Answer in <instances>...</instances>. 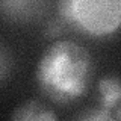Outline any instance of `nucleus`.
Returning <instances> with one entry per match:
<instances>
[{
	"label": "nucleus",
	"mask_w": 121,
	"mask_h": 121,
	"mask_svg": "<svg viewBox=\"0 0 121 121\" xmlns=\"http://www.w3.org/2000/svg\"><path fill=\"white\" fill-rule=\"evenodd\" d=\"M74 121H117V120L109 111L98 108V109H88L86 112L80 113Z\"/></svg>",
	"instance_id": "nucleus-5"
},
{
	"label": "nucleus",
	"mask_w": 121,
	"mask_h": 121,
	"mask_svg": "<svg viewBox=\"0 0 121 121\" xmlns=\"http://www.w3.org/2000/svg\"><path fill=\"white\" fill-rule=\"evenodd\" d=\"M92 79V58L83 45L71 39L52 44L36 67V82L52 101L67 104L88 91Z\"/></svg>",
	"instance_id": "nucleus-1"
},
{
	"label": "nucleus",
	"mask_w": 121,
	"mask_h": 121,
	"mask_svg": "<svg viewBox=\"0 0 121 121\" xmlns=\"http://www.w3.org/2000/svg\"><path fill=\"white\" fill-rule=\"evenodd\" d=\"M62 20L89 36H108L121 29V0H67L58 3Z\"/></svg>",
	"instance_id": "nucleus-2"
},
{
	"label": "nucleus",
	"mask_w": 121,
	"mask_h": 121,
	"mask_svg": "<svg viewBox=\"0 0 121 121\" xmlns=\"http://www.w3.org/2000/svg\"><path fill=\"white\" fill-rule=\"evenodd\" d=\"M98 92L101 100V109L111 112L112 108L121 101V80L115 76H106L98 80Z\"/></svg>",
	"instance_id": "nucleus-4"
},
{
	"label": "nucleus",
	"mask_w": 121,
	"mask_h": 121,
	"mask_svg": "<svg viewBox=\"0 0 121 121\" xmlns=\"http://www.w3.org/2000/svg\"><path fill=\"white\" fill-rule=\"evenodd\" d=\"M113 117H115L117 121H121V104L117 106V112H115V115H113Z\"/></svg>",
	"instance_id": "nucleus-6"
},
{
	"label": "nucleus",
	"mask_w": 121,
	"mask_h": 121,
	"mask_svg": "<svg viewBox=\"0 0 121 121\" xmlns=\"http://www.w3.org/2000/svg\"><path fill=\"white\" fill-rule=\"evenodd\" d=\"M11 121H58V117L44 103L29 100L15 109Z\"/></svg>",
	"instance_id": "nucleus-3"
}]
</instances>
